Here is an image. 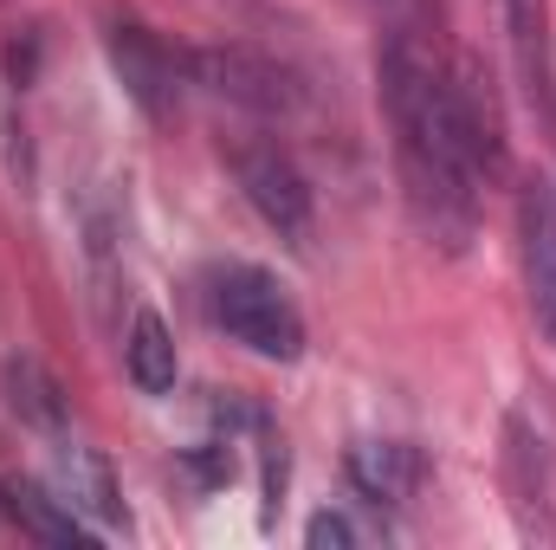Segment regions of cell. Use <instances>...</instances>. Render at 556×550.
Masks as SVG:
<instances>
[{
    "label": "cell",
    "instance_id": "18",
    "mask_svg": "<svg viewBox=\"0 0 556 550\" xmlns=\"http://www.w3.org/2000/svg\"><path fill=\"white\" fill-rule=\"evenodd\" d=\"M0 518H7V486H0Z\"/></svg>",
    "mask_w": 556,
    "mask_h": 550
},
{
    "label": "cell",
    "instance_id": "13",
    "mask_svg": "<svg viewBox=\"0 0 556 550\" xmlns=\"http://www.w3.org/2000/svg\"><path fill=\"white\" fill-rule=\"evenodd\" d=\"M0 396H7V409L20 414L26 427H39V434H65V389H59V376L39 363V357H13L7 370H0Z\"/></svg>",
    "mask_w": 556,
    "mask_h": 550
},
{
    "label": "cell",
    "instance_id": "10",
    "mask_svg": "<svg viewBox=\"0 0 556 550\" xmlns=\"http://www.w3.org/2000/svg\"><path fill=\"white\" fill-rule=\"evenodd\" d=\"M453 117H459V137H466L479 182H498L505 175V124H498V91L479 65L453 72Z\"/></svg>",
    "mask_w": 556,
    "mask_h": 550
},
{
    "label": "cell",
    "instance_id": "17",
    "mask_svg": "<svg viewBox=\"0 0 556 550\" xmlns=\"http://www.w3.org/2000/svg\"><path fill=\"white\" fill-rule=\"evenodd\" d=\"M33 72H39V26H26L20 39H7V85H13V91H26V85H33Z\"/></svg>",
    "mask_w": 556,
    "mask_h": 550
},
{
    "label": "cell",
    "instance_id": "11",
    "mask_svg": "<svg viewBox=\"0 0 556 550\" xmlns=\"http://www.w3.org/2000/svg\"><path fill=\"white\" fill-rule=\"evenodd\" d=\"M505 39L518 59V85L525 98L556 117V65H551V7L544 0H505Z\"/></svg>",
    "mask_w": 556,
    "mask_h": 550
},
{
    "label": "cell",
    "instance_id": "4",
    "mask_svg": "<svg viewBox=\"0 0 556 550\" xmlns=\"http://www.w3.org/2000/svg\"><path fill=\"white\" fill-rule=\"evenodd\" d=\"M227 168H233L247 208L273 227L278 240H291V247L311 240V214H317V201H311L304 168H298L278 142H233V149H227Z\"/></svg>",
    "mask_w": 556,
    "mask_h": 550
},
{
    "label": "cell",
    "instance_id": "16",
    "mask_svg": "<svg viewBox=\"0 0 556 550\" xmlns=\"http://www.w3.org/2000/svg\"><path fill=\"white\" fill-rule=\"evenodd\" d=\"M369 532L356 525V518H343V512H317L311 525H304V545L311 550H350V545H363Z\"/></svg>",
    "mask_w": 556,
    "mask_h": 550
},
{
    "label": "cell",
    "instance_id": "1",
    "mask_svg": "<svg viewBox=\"0 0 556 550\" xmlns=\"http://www.w3.org/2000/svg\"><path fill=\"white\" fill-rule=\"evenodd\" d=\"M376 85H382L402 201H408L415 227L433 247L466 253V240L479 227V168H472L459 117H453V78L440 72L427 39L389 33L376 52Z\"/></svg>",
    "mask_w": 556,
    "mask_h": 550
},
{
    "label": "cell",
    "instance_id": "14",
    "mask_svg": "<svg viewBox=\"0 0 556 550\" xmlns=\"http://www.w3.org/2000/svg\"><path fill=\"white\" fill-rule=\"evenodd\" d=\"M124 370L142 396H168L181 383V357H175V337L155 311H137L130 317V337H124Z\"/></svg>",
    "mask_w": 556,
    "mask_h": 550
},
{
    "label": "cell",
    "instance_id": "8",
    "mask_svg": "<svg viewBox=\"0 0 556 550\" xmlns=\"http://www.w3.org/2000/svg\"><path fill=\"white\" fill-rule=\"evenodd\" d=\"M52 492L98 532H130V512H124V492H117V473L98 447L85 440H59L52 453Z\"/></svg>",
    "mask_w": 556,
    "mask_h": 550
},
{
    "label": "cell",
    "instance_id": "3",
    "mask_svg": "<svg viewBox=\"0 0 556 550\" xmlns=\"http://www.w3.org/2000/svg\"><path fill=\"white\" fill-rule=\"evenodd\" d=\"M188 78L201 91H214L220 104L253 111V117H298L304 111V78L253 46H201V52H188Z\"/></svg>",
    "mask_w": 556,
    "mask_h": 550
},
{
    "label": "cell",
    "instance_id": "15",
    "mask_svg": "<svg viewBox=\"0 0 556 550\" xmlns=\"http://www.w3.org/2000/svg\"><path fill=\"white\" fill-rule=\"evenodd\" d=\"M382 13L389 33H408V39H427V26L440 20V0H369Z\"/></svg>",
    "mask_w": 556,
    "mask_h": 550
},
{
    "label": "cell",
    "instance_id": "5",
    "mask_svg": "<svg viewBox=\"0 0 556 550\" xmlns=\"http://www.w3.org/2000/svg\"><path fill=\"white\" fill-rule=\"evenodd\" d=\"M104 52H111V72H117L124 98L137 104L149 124H168L175 104H181V59L142 20H130V13H117L104 26Z\"/></svg>",
    "mask_w": 556,
    "mask_h": 550
},
{
    "label": "cell",
    "instance_id": "2",
    "mask_svg": "<svg viewBox=\"0 0 556 550\" xmlns=\"http://www.w3.org/2000/svg\"><path fill=\"white\" fill-rule=\"evenodd\" d=\"M201 304H207L214 330H227L240 350H253V357H266V363H298V357H304V317H298L291 291H285L266 266H247V260L214 266Z\"/></svg>",
    "mask_w": 556,
    "mask_h": 550
},
{
    "label": "cell",
    "instance_id": "12",
    "mask_svg": "<svg viewBox=\"0 0 556 550\" xmlns=\"http://www.w3.org/2000/svg\"><path fill=\"white\" fill-rule=\"evenodd\" d=\"M7 518H13V532L33 538V545H52V550L98 545V525H85L59 492H46V486H33V479H13V486H7Z\"/></svg>",
    "mask_w": 556,
    "mask_h": 550
},
{
    "label": "cell",
    "instance_id": "7",
    "mask_svg": "<svg viewBox=\"0 0 556 550\" xmlns=\"http://www.w3.org/2000/svg\"><path fill=\"white\" fill-rule=\"evenodd\" d=\"M518 266H525L531 324L556 350V182H544V175H531L518 188Z\"/></svg>",
    "mask_w": 556,
    "mask_h": 550
},
{
    "label": "cell",
    "instance_id": "6",
    "mask_svg": "<svg viewBox=\"0 0 556 550\" xmlns=\"http://www.w3.org/2000/svg\"><path fill=\"white\" fill-rule=\"evenodd\" d=\"M505 499L531 545H556V460L525 414L505 421Z\"/></svg>",
    "mask_w": 556,
    "mask_h": 550
},
{
    "label": "cell",
    "instance_id": "9",
    "mask_svg": "<svg viewBox=\"0 0 556 550\" xmlns=\"http://www.w3.org/2000/svg\"><path fill=\"white\" fill-rule=\"evenodd\" d=\"M343 473H350L363 505H408L420 492V479H427V460L408 440H356Z\"/></svg>",
    "mask_w": 556,
    "mask_h": 550
}]
</instances>
